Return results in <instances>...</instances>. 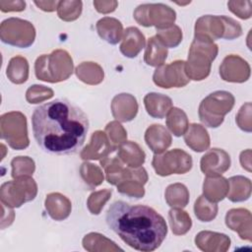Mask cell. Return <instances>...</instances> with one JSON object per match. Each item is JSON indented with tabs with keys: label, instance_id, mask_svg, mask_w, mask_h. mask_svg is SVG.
I'll list each match as a JSON object with an SVG mask.
<instances>
[{
	"label": "cell",
	"instance_id": "obj_28",
	"mask_svg": "<svg viewBox=\"0 0 252 252\" xmlns=\"http://www.w3.org/2000/svg\"><path fill=\"white\" fill-rule=\"evenodd\" d=\"M167 48L155 35L150 37L148 40L144 60L149 66L159 67L163 65L167 57Z\"/></svg>",
	"mask_w": 252,
	"mask_h": 252
},
{
	"label": "cell",
	"instance_id": "obj_19",
	"mask_svg": "<svg viewBox=\"0 0 252 252\" xmlns=\"http://www.w3.org/2000/svg\"><path fill=\"white\" fill-rule=\"evenodd\" d=\"M145 142L147 146L155 153L161 154L169 148L172 139L166 128L160 124L151 125L145 133Z\"/></svg>",
	"mask_w": 252,
	"mask_h": 252
},
{
	"label": "cell",
	"instance_id": "obj_35",
	"mask_svg": "<svg viewBox=\"0 0 252 252\" xmlns=\"http://www.w3.org/2000/svg\"><path fill=\"white\" fill-rule=\"evenodd\" d=\"M194 213L199 220L211 221L218 215V205L217 203L209 201L202 195L194 204Z\"/></svg>",
	"mask_w": 252,
	"mask_h": 252
},
{
	"label": "cell",
	"instance_id": "obj_20",
	"mask_svg": "<svg viewBox=\"0 0 252 252\" xmlns=\"http://www.w3.org/2000/svg\"><path fill=\"white\" fill-rule=\"evenodd\" d=\"M145 44L146 38L142 32L136 27H129L124 31L120 52L128 58H135L145 47Z\"/></svg>",
	"mask_w": 252,
	"mask_h": 252
},
{
	"label": "cell",
	"instance_id": "obj_48",
	"mask_svg": "<svg viewBox=\"0 0 252 252\" xmlns=\"http://www.w3.org/2000/svg\"><path fill=\"white\" fill-rule=\"evenodd\" d=\"M2 220H1V228L4 229L6 226H9L15 218V214L14 211L9 207L8 211L6 212V206L4 204H2Z\"/></svg>",
	"mask_w": 252,
	"mask_h": 252
},
{
	"label": "cell",
	"instance_id": "obj_27",
	"mask_svg": "<svg viewBox=\"0 0 252 252\" xmlns=\"http://www.w3.org/2000/svg\"><path fill=\"white\" fill-rule=\"evenodd\" d=\"M228 181V192L226 197L228 200L234 203L243 202L250 198L251 195V181L247 177L236 175L231 176L227 179Z\"/></svg>",
	"mask_w": 252,
	"mask_h": 252
},
{
	"label": "cell",
	"instance_id": "obj_21",
	"mask_svg": "<svg viewBox=\"0 0 252 252\" xmlns=\"http://www.w3.org/2000/svg\"><path fill=\"white\" fill-rule=\"evenodd\" d=\"M47 214L55 220L67 219L71 213V201L60 193H50L46 196L44 202Z\"/></svg>",
	"mask_w": 252,
	"mask_h": 252
},
{
	"label": "cell",
	"instance_id": "obj_24",
	"mask_svg": "<svg viewBox=\"0 0 252 252\" xmlns=\"http://www.w3.org/2000/svg\"><path fill=\"white\" fill-rule=\"evenodd\" d=\"M184 141L186 145L194 152L201 153L209 149L210 136L206 128L200 124H190L184 133Z\"/></svg>",
	"mask_w": 252,
	"mask_h": 252
},
{
	"label": "cell",
	"instance_id": "obj_38",
	"mask_svg": "<svg viewBox=\"0 0 252 252\" xmlns=\"http://www.w3.org/2000/svg\"><path fill=\"white\" fill-rule=\"evenodd\" d=\"M156 36L166 48H174L182 41V31L178 26L172 25L166 29L157 30Z\"/></svg>",
	"mask_w": 252,
	"mask_h": 252
},
{
	"label": "cell",
	"instance_id": "obj_33",
	"mask_svg": "<svg viewBox=\"0 0 252 252\" xmlns=\"http://www.w3.org/2000/svg\"><path fill=\"white\" fill-rule=\"evenodd\" d=\"M168 220L171 231L175 235H184L192 226L190 216L180 208H172L168 212Z\"/></svg>",
	"mask_w": 252,
	"mask_h": 252
},
{
	"label": "cell",
	"instance_id": "obj_43",
	"mask_svg": "<svg viewBox=\"0 0 252 252\" xmlns=\"http://www.w3.org/2000/svg\"><path fill=\"white\" fill-rule=\"evenodd\" d=\"M54 92L47 87L41 85L31 86L26 93V99L29 103H39L53 96Z\"/></svg>",
	"mask_w": 252,
	"mask_h": 252
},
{
	"label": "cell",
	"instance_id": "obj_47",
	"mask_svg": "<svg viewBox=\"0 0 252 252\" xmlns=\"http://www.w3.org/2000/svg\"><path fill=\"white\" fill-rule=\"evenodd\" d=\"M93 4H94L95 10L98 13H101V14L111 13V12L115 11V9L118 6V2L117 1H113V0H110V1L95 0V1H94Z\"/></svg>",
	"mask_w": 252,
	"mask_h": 252
},
{
	"label": "cell",
	"instance_id": "obj_42",
	"mask_svg": "<svg viewBox=\"0 0 252 252\" xmlns=\"http://www.w3.org/2000/svg\"><path fill=\"white\" fill-rule=\"evenodd\" d=\"M104 132L115 150L127 139V132L118 121L109 122L105 126Z\"/></svg>",
	"mask_w": 252,
	"mask_h": 252
},
{
	"label": "cell",
	"instance_id": "obj_46",
	"mask_svg": "<svg viewBox=\"0 0 252 252\" xmlns=\"http://www.w3.org/2000/svg\"><path fill=\"white\" fill-rule=\"evenodd\" d=\"M26 2L21 0L0 1V10L2 12H20L25 10Z\"/></svg>",
	"mask_w": 252,
	"mask_h": 252
},
{
	"label": "cell",
	"instance_id": "obj_12",
	"mask_svg": "<svg viewBox=\"0 0 252 252\" xmlns=\"http://www.w3.org/2000/svg\"><path fill=\"white\" fill-rule=\"evenodd\" d=\"M154 83L160 88H182L189 83L185 73V61L176 60L166 65L157 67L153 75Z\"/></svg>",
	"mask_w": 252,
	"mask_h": 252
},
{
	"label": "cell",
	"instance_id": "obj_13",
	"mask_svg": "<svg viewBox=\"0 0 252 252\" xmlns=\"http://www.w3.org/2000/svg\"><path fill=\"white\" fill-rule=\"evenodd\" d=\"M220 76L223 81L230 83H243L250 77V66L240 56L227 55L220 66Z\"/></svg>",
	"mask_w": 252,
	"mask_h": 252
},
{
	"label": "cell",
	"instance_id": "obj_3",
	"mask_svg": "<svg viewBox=\"0 0 252 252\" xmlns=\"http://www.w3.org/2000/svg\"><path fill=\"white\" fill-rule=\"evenodd\" d=\"M219 47L214 41L194 37L188 53V60L185 62V73L189 80L202 81L211 72L212 62L216 59Z\"/></svg>",
	"mask_w": 252,
	"mask_h": 252
},
{
	"label": "cell",
	"instance_id": "obj_44",
	"mask_svg": "<svg viewBox=\"0 0 252 252\" xmlns=\"http://www.w3.org/2000/svg\"><path fill=\"white\" fill-rule=\"evenodd\" d=\"M235 121L238 125V127L247 132L250 133L252 131V122H251V102H246L243 104L240 109L238 110L236 114Z\"/></svg>",
	"mask_w": 252,
	"mask_h": 252
},
{
	"label": "cell",
	"instance_id": "obj_25",
	"mask_svg": "<svg viewBox=\"0 0 252 252\" xmlns=\"http://www.w3.org/2000/svg\"><path fill=\"white\" fill-rule=\"evenodd\" d=\"M117 157L129 167H139L145 162L146 154L135 142L125 141L117 149Z\"/></svg>",
	"mask_w": 252,
	"mask_h": 252
},
{
	"label": "cell",
	"instance_id": "obj_14",
	"mask_svg": "<svg viewBox=\"0 0 252 252\" xmlns=\"http://www.w3.org/2000/svg\"><path fill=\"white\" fill-rule=\"evenodd\" d=\"M200 167L207 176L221 175L230 167V157L222 149H211L202 157Z\"/></svg>",
	"mask_w": 252,
	"mask_h": 252
},
{
	"label": "cell",
	"instance_id": "obj_30",
	"mask_svg": "<svg viewBox=\"0 0 252 252\" xmlns=\"http://www.w3.org/2000/svg\"><path fill=\"white\" fill-rule=\"evenodd\" d=\"M6 75L8 79L17 85L25 83L29 78V62L23 56H15L10 59Z\"/></svg>",
	"mask_w": 252,
	"mask_h": 252
},
{
	"label": "cell",
	"instance_id": "obj_23",
	"mask_svg": "<svg viewBox=\"0 0 252 252\" xmlns=\"http://www.w3.org/2000/svg\"><path fill=\"white\" fill-rule=\"evenodd\" d=\"M95 28L98 35L110 44H117L122 39L123 26L115 18L104 17L97 21Z\"/></svg>",
	"mask_w": 252,
	"mask_h": 252
},
{
	"label": "cell",
	"instance_id": "obj_9",
	"mask_svg": "<svg viewBox=\"0 0 252 252\" xmlns=\"http://www.w3.org/2000/svg\"><path fill=\"white\" fill-rule=\"evenodd\" d=\"M0 38L6 44L27 48L35 39V29L29 21L20 18H9L1 23Z\"/></svg>",
	"mask_w": 252,
	"mask_h": 252
},
{
	"label": "cell",
	"instance_id": "obj_29",
	"mask_svg": "<svg viewBox=\"0 0 252 252\" xmlns=\"http://www.w3.org/2000/svg\"><path fill=\"white\" fill-rule=\"evenodd\" d=\"M76 76L88 85H98L103 81L104 72L95 62H82L76 67Z\"/></svg>",
	"mask_w": 252,
	"mask_h": 252
},
{
	"label": "cell",
	"instance_id": "obj_2",
	"mask_svg": "<svg viewBox=\"0 0 252 252\" xmlns=\"http://www.w3.org/2000/svg\"><path fill=\"white\" fill-rule=\"evenodd\" d=\"M105 220L128 246L139 251L156 250L167 234L164 219L153 208L144 205L116 201L109 206Z\"/></svg>",
	"mask_w": 252,
	"mask_h": 252
},
{
	"label": "cell",
	"instance_id": "obj_26",
	"mask_svg": "<svg viewBox=\"0 0 252 252\" xmlns=\"http://www.w3.org/2000/svg\"><path fill=\"white\" fill-rule=\"evenodd\" d=\"M228 192V181L221 175L207 176L203 183V196L209 201L218 203L222 201Z\"/></svg>",
	"mask_w": 252,
	"mask_h": 252
},
{
	"label": "cell",
	"instance_id": "obj_8",
	"mask_svg": "<svg viewBox=\"0 0 252 252\" xmlns=\"http://www.w3.org/2000/svg\"><path fill=\"white\" fill-rule=\"evenodd\" d=\"M37 194V185L31 176H21L1 185V204L10 208H20L32 201Z\"/></svg>",
	"mask_w": 252,
	"mask_h": 252
},
{
	"label": "cell",
	"instance_id": "obj_31",
	"mask_svg": "<svg viewBox=\"0 0 252 252\" xmlns=\"http://www.w3.org/2000/svg\"><path fill=\"white\" fill-rule=\"evenodd\" d=\"M164 198L171 208H184L189 203V191L182 183H173L166 187Z\"/></svg>",
	"mask_w": 252,
	"mask_h": 252
},
{
	"label": "cell",
	"instance_id": "obj_34",
	"mask_svg": "<svg viewBox=\"0 0 252 252\" xmlns=\"http://www.w3.org/2000/svg\"><path fill=\"white\" fill-rule=\"evenodd\" d=\"M166 116V126L168 130L176 137L184 135L189 126L186 113L178 107H172Z\"/></svg>",
	"mask_w": 252,
	"mask_h": 252
},
{
	"label": "cell",
	"instance_id": "obj_1",
	"mask_svg": "<svg viewBox=\"0 0 252 252\" xmlns=\"http://www.w3.org/2000/svg\"><path fill=\"white\" fill-rule=\"evenodd\" d=\"M37 145L52 155L78 153L89 131L87 114L66 98H56L37 106L32 116Z\"/></svg>",
	"mask_w": 252,
	"mask_h": 252
},
{
	"label": "cell",
	"instance_id": "obj_36",
	"mask_svg": "<svg viewBox=\"0 0 252 252\" xmlns=\"http://www.w3.org/2000/svg\"><path fill=\"white\" fill-rule=\"evenodd\" d=\"M83 9V3L80 0H63L59 1L57 7L58 17L65 22H72L77 20Z\"/></svg>",
	"mask_w": 252,
	"mask_h": 252
},
{
	"label": "cell",
	"instance_id": "obj_49",
	"mask_svg": "<svg viewBox=\"0 0 252 252\" xmlns=\"http://www.w3.org/2000/svg\"><path fill=\"white\" fill-rule=\"evenodd\" d=\"M39 9L45 12H53L57 10L59 1H34L33 2Z\"/></svg>",
	"mask_w": 252,
	"mask_h": 252
},
{
	"label": "cell",
	"instance_id": "obj_50",
	"mask_svg": "<svg viewBox=\"0 0 252 252\" xmlns=\"http://www.w3.org/2000/svg\"><path fill=\"white\" fill-rule=\"evenodd\" d=\"M239 160H240L242 168H244L248 172H250L251 171V150L247 149V150L241 152Z\"/></svg>",
	"mask_w": 252,
	"mask_h": 252
},
{
	"label": "cell",
	"instance_id": "obj_10",
	"mask_svg": "<svg viewBox=\"0 0 252 252\" xmlns=\"http://www.w3.org/2000/svg\"><path fill=\"white\" fill-rule=\"evenodd\" d=\"M133 16L139 25L146 28L156 27L157 30L169 28L176 20L175 11L162 3L139 5Z\"/></svg>",
	"mask_w": 252,
	"mask_h": 252
},
{
	"label": "cell",
	"instance_id": "obj_45",
	"mask_svg": "<svg viewBox=\"0 0 252 252\" xmlns=\"http://www.w3.org/2000/svg\"><path fill=\"white\" fill-rule=\"evenodd\" d=\"M251 1H228L227 7L234 15L242 20H247L251 17L252 8H251Z\"/></svg>",
	"mask_w": 252,
	"mask_h": 252
},
{
	"label": "cell",
	"instance_id": "obj_41",
	"mask_svg": "<svg viewBox=\"0 0 252 252\" xmlns=\"http://www.w3.org/2000/svg\"><path fill=\"white\" fill-rule=\"evenodd\" d=\"M117 186V191L129 198H136L140 199L144 197L145 195V189H144V184L137 179H127L119 184Z\"/></svg>",
	"mask_w": 252,
	"mask_h": 252
},
{
	"label": "cell",
	"instance_id": "obj_4",
	"mask_svg": "<svg viewBox=\"0 0 252 252\" xmlns=\"http://www.w3.org/2000/svg\"><path fill=\"white\" fill-rule=\"evenodd\" d=\"M34 72L38 80L48 83L62 82L73 73V59L66 50L56 49L36 58Z\"/></svg>",
	"mask_w": 252,
	"mask_h": 252
},
{
	"label": "cell",
	"instance_id": "obj_11",
	"mask_svg": "<svg viewBox=\"0 0 252 252\" xmlns=\"http://www.w3.org/2000/svg\"><path fill=\"white\" fill-rule=\"evenodd\" d=\"M152 165L158 175L168 176L188 172L192 168L193 160L191 156L185 151L173 149L163 154L155 155Z\"/></svg>",
	"mask_w": 252,
	"mask_h": 252
},
{
	"label": "cell",
	"instance_id": "obj_18",
	"mask_svg": "<svg viewBox=\"0 0 252 252\" xmlns=\"http://www.w3.org/2000/svg\"><path fill=\"white\" fill-rule=\"evenodd\" d=\"M195 244L205 252H224L230 246V239L223 233L204 230L196 235Z\"/></svg>",
	"mask_w": 252,
	"mask_h": 252
},
{
	"label": "cell",
	"instance_id": "obj_39",
	"mask_svg": "<svg viewBox=\"0 0 252 252\" xmlns=\"http://www.w3.org/2000/svg\"><path fill=\"white\" fill-rule=\"evenodd\" d=\"M12 177L18 178L21 176H31L35 170L33 159L29 157H16L11 161Z\"/></svg>",
	"mask_w": 252,
	"mask_h": 252
},
{
	"label": "cell",
	"instance_id": "obj_15",
	"mask_svg": "<svg viewBox=\"0 0 252 252\" xmlns=\"http://www.w3.org/2000/svg\"><path fill=\"white\" fill-rule=\"evenodd\" d=\"M114 151L115 149L109 142L105 132L97 130L92 134L89 144L82 150L80 157L85 160L101 159Z\"/></svg>",
	"mask_w": 252,
	"mask_h": 252
},
{
	"label": "cell",
	"instance_id": "obj_37",
	"mask_svg": "<svg viewBox=\"0 0 252 252\" xmlns=\"http://www.w3.org/2000/svg\"><path fill=\"white\" fill-rule=\"evenodd\" d=\"M80 174L85 183L92 189L100 185L103 181V172L100 167L88 161L82 163Z\"/></svg>",
	"mask_w": 252,
	"mask_h": 252
},
{
	"label": "cell",
	"instance_id": "obj_16",
	"mask_svg": "<svg viewBox=\"0 0 252 252\" xmlns=\"http://www.w3.org/2000/svg\"><path fill=\"white\" fill-rule=\"evenodd\" d=\"M225 224L238 233L241 239L251 241V213L243 208L231 209L226 213Z\"/></svg>",
	"mask_w": 252,
	"mask_h": 252
},
{
	"label": "cell",
	"instance_id": "obj_40",
	"mask_svg": "<svg viewBox=\"0 0 252 252\" xmlns=\"http://www.w3.org/2000/svg\"><path fill=\"white\" fill-rule=\"evenodd\" d=\"M112 194L111 189H102L99 191L93 192L87 201V207L91 214L99 215L105 203L110 199Z\"/></svg>",
	"mask_w": 252,
	"mask_h": 252
},
{
	"label": "cell",
	"instance_id": "obj_17",
	"mask_svg": "<svg viewBox=\"0 0 252 252\" xmlns=\"http://www.w3.org/2000/svg\"><path fill=\"white\" fill-rule=\"evenodd\" d=\"M111 112L116 120L129 122L138 113L137 99L130 94L123 93L116 94L111 101Z\"/></svg>",
	"mask_w": 252,
	"mask_h": 252
},
{
	"label": "cell",
	"instance_id": "obj_7",
	"mask_svg": "<svg viewBox=\"0 0 252 252\" xmlns=\"http://www.w3.org/2000/svg\"><path fill=\"white\" fill-rule=\"evenodd\" d=\"M0 136L14 150H24L30 145L27 118L20 111H11L0 117Z\"/></svg>",
	"mask_w": 252,
	"mask_h": 252
},
{
	"label": "cell",
	"instance_id": "obj_22",
	"mask_svg": "<svg viewBox=\"0 0 252 252\" xmlns=\"http://www.w3.org/2000/svg\"><path fill=\"white\" fill-rule=\"evenodd\" d=\"M144 104L148 114L154 118L161 119L172 108V100L169 96L158 94L150 93L144 97Z\"/></svg>",
	"mask_w": 252,
	"mask_h": 252
},
{
	"label": "cell",
	"instance_id": "obj_6",
	"mask_svg": "<svg viewBox=\"0 0 252 252\" xmlns=\"http://www.w3.org/2000/svg\"><path fill=\"white\" fill-rule=\"evenodd\" d=\"M235 98L229 92L216 91L200 103L198 114L200 121L207 127L218 128L234 105Z\"/></svg>",
	"mask_w": 252,
	"mask_h": 252
},
{
	"label": "cell",
	"instance_id": "obj_32",
	"mask_svg": "<svg viewBox=\"0 0 252 252\" xmlns=\"http://www.w3.org/2000/svg\"><path fill=\"white\" fill-rule=\"evenodd\" d=\"M83 246L87 251H117L122 250L113 241L97 232H91L83 238Z\"/></svg>",
	"mask_w": 252,
	"mask_h": 252
},
{
	"label": "cell",
	"instance_id": "obj_5",
	"mask_svg": "<svg viewBox=\"0 0 252 252\" xmlns=\"http://www.w3.org/2000/svg\"><path fill=\"white\" fill-rule=\"evenodd\" d=\"M194 31V37H200L211 41L219 38L231 40L242 34L240 24L226 16H202L196 21Z\"/></svg>",
	"mask_w": 252,
	"mask_h": 252
}]
</instances>
